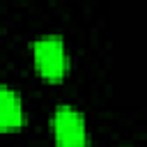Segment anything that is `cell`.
<instances>
[{
  "label": "cell",
  "mask_w": 147,
  "mask_h": 147,
  "mask_svg": "<svg viewBox=\"0 0 147 147\" xmlns=\"http://www.w3.org/2000/svg\"><path fill=\"white\" fill-rule=\"evenodd\" d=\"M32 57H34V67L39 69V74L46 80H62V76L67 74V51H64V41L55 34H46L41 39H37L32 44Z\"/></svg>",
  "instance_id": "1"
},
{
  "label": "cell",
  "mask_w": 147,
  "mask_h": 147,
  "mask_svg": "<svg viewBox=\"0 0 147 147\" xmlns=\"http://www.w3.org/2000/svg\"><path fill=\"white\" fill-rule=\"evenodd\" d=\"M51 129L57 147H85V117L74 106H60L51 117Z\"/></svg>",
  "instance_id": "2"
},
{
  "label": "cell",
  "mask_w": 147,
  "mask_h": 147,
  "mask_svg": "<svg viewBox=\"0 0 147 147\" xmlns=\"http://www.w3.org/2000/svg\"><path fill=\"white\" fill-rule=\"evenodd\" d=\"M23 122H25V113H23L21 96L11 87H2L0 90V126H2V131L21 129Z\"/></svg>",
  "instance_id": "3"
}]
</instances>
